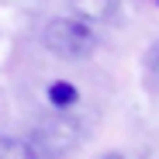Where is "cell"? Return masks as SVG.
Returning <instances> with one entry per match:
<instances>
[{
  "label": "cell",
  "instance_id": "obj_1",
  "mask_svg": "<svg viewBox=\"0 0 159 159\" xmlns=\"http://www.w3.org/2000/svg\"><path fill=\"white\" fill-rule=\"evenodd\" d=\"M45 48L52 52L56 59H66V62H80L93 56L97 48V31L90 28V21L83 17H52L45 24V35H42Z\"/></svg>",
  "mask_w": 159,
  "mask_h": 159
},
{
  "label": "cell",
  "instance_id": "obj_8",
  "mask_svg": "<svg viewBox=\"0 0 159 159\" xmlns=\"http://www.w3.org/2000/svg\"><path fill=\"white\" fill-rule=\"evenodd\" d=\"M156 4H159V0H156Z\"/></svg>",
  "mask_w": 159,
  "mask_h": 159
},
{
  "label": "cell",
  "instance_id": "obj_3",
  "mask_svg": "<svg viewBox=\"0 0 159 159\" xmlns=\"http://www.w3.org/2000/svg\"><path fill=\"white\" fill-rule=\"evenodd\" d=\"M45 100H48V107L52 111H59V114H66V111H73V107H80V90H76V83H69V80H52V83L45 87Z\"/></svg>",
  "mask_w": 159,
  "mask_h": 159
},
{
  "label": "cell",
  "instance_id": "obj_7",
  "mask_svg": "<svg viewBox=\"0 0 159 159\" xmlns=\"http://www.w3.org/2000/svg\"><path fill=\"white\" fill-rule=\"evenodd\" d=\"M97 159H125L121 152H104V156H97Z\"/></svg>",
  "mask_w": 159,
  "mask_h": 159
},
{
  "label": "cell",
  "instance_id": "obj_4",
  "mask_svg": "<svg viewBox=\"0 0 159 159\" xmlns=\"http://www.w3.org/2000/svg\"><path fill=\"white\" fill-rule=\"evenodd\" d=\"M69 7L76 17H83L90 24H100V21H111L121 7V0H69Z\"/></svg>",
  "mask_w": 159,
  "mask_h": 159
},
{
  "label": "cell",
  "instance_id": "obj_6",
  "mask_svg": "<svg viewBox=\"0 0 159 159\" xmlns=\"http://www.w3.org/2000/svg\"><path fill=\"white\" fill-rule=\"evenodd\" d=\"M142 73H145V87L152 93H159V42L145 52V62H142Z\"/></svg>",
  "mask_w": 159,
  "mask_h": 159
},
{
  "label": "cell",
  "instance_id": "obj_2",
  "mask_svg": "<svg viewBox=\"0 0 159 159\" xmlns=\"http://www.w3.org/2000/svg\"><path fill=\"white\" fill-rule=\"evenodd\" d=\"M76 142H80V131H76L73 125H66V121L42 125V128L31 131V139H28L35 159H62L66 152L76 149Z\"/></svg>",
  "mask_w": 159,
  "mask_h": 159
},
{
  "label": "cell",
  "instance_id": "obj_5",
  "mask_svg": "<svg viewBox=\"0 0 159 159\" xmlns=\"http://www.w3.org/2000/svg\"><path fill=\"white\" fill-rule=\"evenodd\" d=\"M0 159H35L28 139H14V135H0Z\"/></svg>",
  "mask_w": 159,
  "mask_h": 159
}]
</instances>
